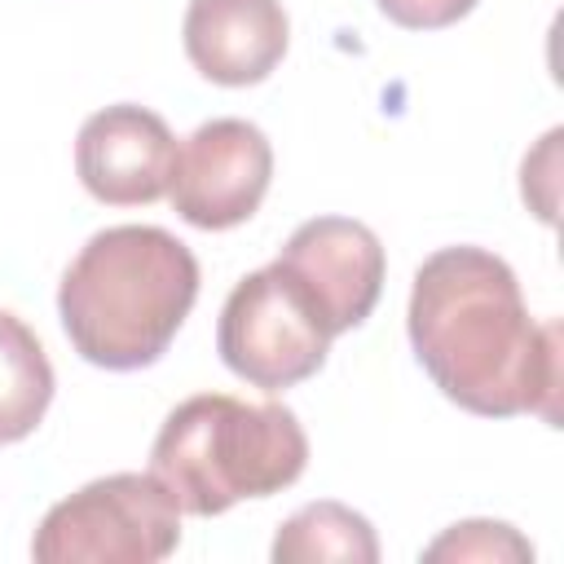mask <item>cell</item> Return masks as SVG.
<instances>
[{
	"label": "cell",
	"mask_w": 564,
	"mask_h": 564,
	"mask_svg": "<svg viewBox=\"0 0 564 564\" xmlns=\"http://www.w3.org/2000/svg\"><path fill=\"white\" fill-rule=\"evenodd\" d=\"M405 330L419 366L480 419L560 423V326L533 322L511 264L485 247L432 251L410 286Z\"/></svg>",
	"instance_id": "obj_1"
},
{
	"label": "cell",
	"mask_w": 564,
	"mask_h": 564,
	"mask_svg": "<svg viewBox=\"0 0 564 564\" xmlns=\"http://www.w3.org/2000/svg\"><path fill=\"white\" fill-rule=\"evenodd\" d=\"M198 300L194 251L159 225H110L66 264L57 317L75 352L101 370L154 366Z\"/></svg>",
	"instance_id": "obj_2"
},
{
	"label": "cell",
	"mask_w": 564,
	"mask_h": 564,
	"mask_svg": "<svg viewBox=\"0 0 564 564\" xmlns=\"http://www.w3.org/2000/svg\"><path fill=\"white\" fill-rule=\"evenodd\" d=\"M308 467V436L282 401H238L198 392L181 401L154 445L150 476L185 516H220L242 498H269Z\"/></svg>",
	"instance_id": "obj_3"
},
{
	"label": "cell",
	"mask_w": 564,
	"mask_h": 564,
	"mask_svg": "<svg viewBox=\"0 0 564 564\" xmlns=\"http://www.w3.org/2000/svg\"><path fill=\"white\" fill-rule=\"evenodd\" d=\"M181 542V507L150 471H110L53 502L31 538L40 564H159Z\"/></svg>",
	"instance_id": "obj_4"
},
{
	"label": "cell",
	"mask_w": 564,
	"mask_h": 564,
	"mask_svg": "<svg viewBox=\"0 0 564 564\" xmlns=\"http://www.w3.org/2000/svg\"><path fill=\"white\" fill-rule=\"evenodd\" d=\"M216 348L238 379L264 392H282L322 370L330 330L295 278L273 260L229 291L216 322Z\"/></svg>",
	"instance_id": "obj_5"
},
{
	"label": "cell",
	"mask_w": 564,
	"mask_h": 564,
	"mask_svg": "<svg viewBox=\"0 0 564 564\" xmlns=\"http://www.w3.org/2000/svg\"><path fill=\"white\" fill-rule=\"evenodd\" d=\"M273 181V145L251 119H207L176 145L167 198L194 229H234L256 216Z\"/></svg>",
	"instance_id": "obj_6"
},
{
	"label": "cell",
	"mask_w": 564,
	"mask_h": 564,
	"mask_svg": "<svg viewBox=\"0 0 564 564\" xmlns=\"http://www.w3.org/2000/svg\"><path fill=\"white\" fill-rule=\"evenodd\" d=\"M278 264L308 295L322 326L335 335L361 326L383 291V242L352 216H313L278 251Z\"/></svg>",
	"instance_id": "obj_7"
},
{
	"label": "cell",
	"mask_w": 564,
	"mask_h": 564,
	"mask_svg": "<svg viewBox=\"0 0 564 564\" xmlns=\"http://www.w3.org/2000/svg\"><path fill=\"white\" fill-rule=\"evenodd\" d=\"M176 167V137L163 115L119 101L84 119L75 137V172L97 203L141 207L167 194Z\"/></svg>",
	"instance_id": "obj_8"
},
{
	"label": "cell",
	"mask_w": 564,
	"mask_h": 564,
	"mask_svg": "<svg viewBox=\"0 0 564 564\" xmlns=\"http://www.w3.org/2000/svg\"><path fill=\"white\" fill-rule=\"evenodd\" d=\"M181 40L203 79L247 88L273 75L286 53L291 22L282 0H189Z\"/></svg>",
	"instance_id": "obj_9"
},
{
	"label": "cell",
	"mask_w": 564,
	"mask_h": 564,
	"mask_svg": "<svg viewBox=\"0 0 564 564\" xmlns=\"http://www.w3.org/2000/svg\"><path fill=\"white\" fill-rule=\"evenodd\" d=\"M269 555H273V564H322V560L375 564L379 538L361 511H352L335 498H322V502H308L291 520L278 524Z\"/></svg>",
	"instance_id": "obj_10"
},
{
	"label": "cell",
	"mask_w": 564,
	"mask_h": 564,
	"mask_svg": "<svg viewBox=\"0 0 564 564\" xmlns=\"http://www.w3.org/2000/svg\"><path fill=\"white\" fill-rule=\"evenodd\" d=\"M53 401V366L35 330L0 308V445L26 441Z\"/></svg>",
	"instance_id": "obj_11"
},
{
	"label": "cell",
	"mask_w": 564,
	"mask_h": 564,
	"mask_svg": "<svg viewBox=\"0 0 564 564\" xmlns=\"http://www.w3.org/2000/svg\"><path fill=\"white\" fill-rule=\"evenodd\" d=\"M427 564H524L533 560V542L507 520H458L436 542L423 546Z\"/></svg>",
	"instance_id": "obj_12"
},
{
	"label": "cell",
	"mask_w": 564,
	"mask_h": 564,
	"mask_svg": "<svg viewBox=\"0 0 564 564\" xmlns=\"http://www.w3.org/2000/svg\"><path fill=\"white\" fill-rule=\"evenodd\" d=\"M560 141L564 132L551 128L542 137V145L533 154H524V167H520V194L524 203L538 212L542 225H555V172H560Z\"/></svg>",
	"instance_id": "obj_13"
},
{
	"label": "cell",
	"mask_w": 564,
	"mask_h": 564,
	"mask_svg": "<svg viewBox=\"0 0 564 564\" xmlns=\"http://www.w3.org/2000/svg\"><path fill=\"white\" fill-rule=\"evenodd\" d=\"M379 13L405 31H441L476 9V0H375Z\"/></svg>",
	"instance_id": "obj_14"
}]
</instances>
